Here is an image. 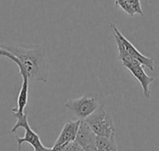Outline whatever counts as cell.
Instances as JSON below:
<instances>
[{
	"label": "cell",
	"mask_w": 159,
	"mask_h": 151,
	"mask_svg": "<svg viewBox=\"0 0 159 151\" xmlns=\"http://www.w3.org/2000/svg\"><path fill=\"white\" fill-rule=\"evenodd\" d=\"M4 48L16 56L22 67L20 72L22 79L47 83L48 79V63L46 48L42 45H1Z\"/></svg>",
	"instance_id": "cell-1"
},
{
	"label": "cell",
	"mask_w": 159,
	"mask_h": 151,
	"mask_svg": "<svg viewBox=\"0 0 159 151\" xmlns=\"http://www.w3.org/2000/svg\"><path fill=\"white\" fill-rule=\"evenodd\" d=\"M114 38H115V41H116V44L117 46V50H118V57H117L118 60H120L122 62V65L125 68H127L130 71V73L136 78V80L141 84L144 97L150 98L151 97L150 85L152 83H154L155 78L147 75V73L145 72L143 66L141 62H139L138 60H136L135 58H133L128 55V53L126 52L123 45L121 44V42L117 36L114 35Z\"/></svg>",
	"instance_id": "cell-2"
},
{
	"label": "cell",
	"mask_w": 159,
	"mask_h": 151,
	"mask_svg": "<svg viewBox=\"0 0 159 151\" xmlns=\"http://www.w3.org/2000/svg\"><path fill=\"white\" fill-rule=\"evenodd\" d=\"M13 117L16 119V123L11 129V133H15L19 128L24 129V136L23 137L17 136V144H18V150L21 151V145L23 143H28L34 149V151H50L51 148H47L43 145L39 136L31 128L28 123V116L25 112L20 113L13 110H11Z\"/></svg>",
	"instance_id": "cell-3"
},
{
	"label": "cell",
	"mask_w": 159,
	"mask_h": 151,
	"mask_svg": "<svg viewBox=\"0 0 159 151\" xmlns=\"http://www.w3.org/2000/svg\"><path fill=\"white\" fill-rule=\"evenodd\" d=\"M84 121L97 136L115 138L116 126L112 117L106 112L103 105H100V107Z\"/></svg>",
	"instance_id": "cell-4"
},
{
	"label": "cell",
	"mask_w": 159,
	"mask_h": 151,
	"mask_svg": "<svg viewBox=\"0 0 159 151\" xmlns=\"http://www.w3.org/2000/svg\"><path fill=\"white\" fill-rule=\"evenodd\" d=\"M64 106L80 120H85L100 107L99 97L96 94H85L66 101Z\"/></svg>",
	"instance_id": "cell-5"
},
{
	"label": "cell",
	"mask_w": 159,
	"mask_h": 151,
	"mask_svg": "<svg viewBox=\"0 0 159 151\" xmlns=\"http://www.w3.org/2000/svg\"><path fill=\"white\" fill-rule=\"evenodd\" d=\"M112 32H113V35H116L118 37V39L120 40L121 44L123 45L126 52L128 53L129 56H130L131 58H135L136 60H138L139 62H141L143 64V67L149 69L151 71H155V59L152 58H149V57H146L144 56L143 54H142L134 45L133 44L129 41L124 35L123 33L119 31V29L117 28L116 24L114 23V22H110L109 24Z\"/></svg>",
	"instance_id": "cell-6"
},
{
	"label": "cell",
	"mask_w": 159,
	"mask_h": 151,
	"mask_svg": "<svg viewBox=\"0 0 159 151\" xmlns=\"http://www.w3.org/2000/svg\"><path fill=\"white\" fill-rule=\"evenodd\" d=\"M81 120H76V121H71L68 120L64 123L61 134L59 135L54 146L52 147L53 149L56 151H61V149L68 145L69 143L73 142L75 140L76 134L80 125Z\"/></svg>",
	"instance_id": "cell-7"
},
{
	"label": "cell",
	"mask_w": 159,
	"mask_h": 151,
	"mask_svg": "<svg viewBox=\"0 0 159 151\" xmlns=\"http://www.w3.org/2000/svg\"><path fill=\"white\" fill-rule=\"evenodd\" d=\"M96 140H97V136L90 129L88 123L84 120H81L76 134L75 141L85 151H97Z\"/></svg>",
	"instance_id": "cell-8"
},
{
	"label": "cell",
	"mask_w": 159,
	"mask_h": 151,
	"mask_svg": "<svg viewBox=\"0 0 159 151\" xmlns=\"http://www.w3.org/2000/svg\"><path fill=\"white\" fill-rule=\"evenodd\" d=\"M115 4L130 17L135 15L143 16L141 0H115Z\"/></svg>",
	"instance_id": "cell-9"
},
{
	"label": "cell",
	"mask_w": 159,
	"mask_h": 151,
	"mask_svg": "<svg viewBox=\"0 0 159 151\" xmlns=\"http://www.w3.org/2000/svg\"><path fill=\"white\" fill-rule=\"evenodd\" d=\"M28 97H29V79H22L21 86L17 97V108L12 110L17 112L23 113L24 109L28 103Z\"/></svg>",
	"instance_id": "cell-10"
},
{
	"label": "cell",
	"mask_w": 159,
	"mask_h": 151,
	"mask_svg": "<svg viewBox=\"0 0 159 151\" xmlns=\"http://www.w3.org/2000/svg\"><path fill=\"white\" fill-rule=\"evenodd\" d=\"M96 148L97 151H118L115 138H107L102 136H97Z\"/></svg>",
	"instance_id": "cell-11"
},
{
	"label": "cell",
	"mask_w": 159,
	"mask_h": 151,
	"mask_svg": "<svg viewBox=\"0 0 159 151\" xmlns=\"http://www.w3.org/2000/svg\"><path fill=\"white\" fill-rule=\"evenodd\" d=\"M61 151H85L79 145L78 143L75 140L71 143H69L68 145H66Z\"/></svg>",
	"instance_id": "cell-12"
},
{
	"label": "cell",
	"mask_w": 159,
	"mask_h": 151,
	"mask_svg": "<svg viewBox=\"0 0 159 151\" xmlns=\"http://www.w3.org/2000/svg\"><path fill=\"white\" fill-rule=\"evenodd\" d=\"M50 151H52V150H51V149H50Z\"/></svg>",
	"instance_id": "cell-13"
}]
</instances>
